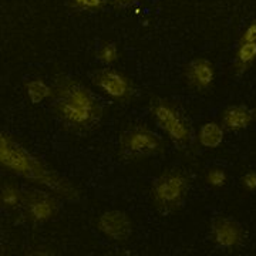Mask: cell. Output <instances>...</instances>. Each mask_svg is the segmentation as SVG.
Here are the masks:
<instances>
[{
  "mask_svg": "<svg viewBox=\"0 0 256 256\" xmlns=\"http://www.w3.org/2000/svg\"><path fill=\"white\" fill-rule=\"evenodd\" d=\"M24 90L28 92V100L32 101L33 104H38V102H42V101H44L46 98L53 96V88L50 86H47L46 82L40 80V78L26 82Z\"/></svg>",
  "mask_w": 256,
  "mask_h": 256,
  "instance_id": "5bb4252c",
  "label": "cell"
},
{
  "mask_svg": "<svg viewBox=\"0 0 256 256\" xmlns=\"http://www.w3.org/2000/svg\"><path fill=\"white\" fill-rule=\"evenodd\" d=\"M68 4L80 12H98L106 6V0H68Z\"/></svg>",
  "mask_w": 256,
  "mask_h": 256,
  "instance_id": "e0dca14e",
  "label": "cell"
},
{
  "mask_svg": "<svg viewBox=\"0 0 256 256\" xmlns=\"http://www.w3.org/2000/svg\"><path fill=\"white\" fill-rule=\"evenodd\" d=\"M120 156L128 161H138L148 156H154L164 151L162 138L150 128L136 126L126 130L118 141Z\"/></svg>",
  "mask_w": 256,
  "mask_h": 256,
  "instance_id": "5b68a950",
  "label": "cell"
},
{
  "mask_svg": "<svg viewBox=\"0 0 256 256\" xmlns=\"http://www.w3.org/2000/svg\"><path fill=\"white\" fill-rule=\"evenodd\" d=\"M53 111L60 122L77 132L90 131L100 124L102 106L86 86L67 76H57L53 86Z\"/></svg>",
  "mask_w": 256,
  "mask_h": 256,
  "instance_id": "6da1fadb",
  "label": "cell"
},
{
  "mask_svg": "<svg viewBox=\"0 0 256 256\" xmlns=\"http://www.w3.org/2000/svg\"><path fill=\"white\" fill-rule=\"evenodd\" d=\"M242 185L246 188L248 191H256V171H249L242 176Z\"/></svg>",
  "mask_w": 256,
  "mask_h": 256,
  "instance_id": "ffe728a7",
  "label": "cell"
},
{
  "mask_svg": "<svg viewBox=\"0 0 256 256\" xmlns=\"http://www.w3.org/2000/svg\"><path fill=\"white\" fill-rule=\"evenodd\" d=\"M184 76L192 88L200 92L208 90L215 80V66L208 58L198 57L185 66Z\"/></svg>",
  "mask_w": 256,
  "mask_h": 256,
  "instance_id": "30bf717a",
  "label": "cell"
},
{
  "mask_svg": "<svg viewBox=\"0 0 256 256\" xmlns=\"http://www.w3.org/2000/svg\"><path fill=\"white\" fill-rule=\"evenodd\" d=\"M188 190V176L180 170H168L152 182L151 200L158 212L168 215L182 206Z\"/></svg>",
  "mask_w": 256,
  "mask_h": 256,
  "instance_id": "3957f363",
  "label": "cell"
},
{
  "mask_svg": "<svg viewBox=\"0 0 256 256\" xmlns=\"http://www.w3.org/2000/svg\"><path fill=\"white\" fill-rule=\"evenodd\" d=\"M111 4H114L116 8H130L132 6L137 0H108Z\"/></svg>",
  "mask_w": 256,
  "mask_h": 256,
  "instance_id": "44dd1931",
  "label": "cell"
},
{
  "mask_svg": "<svg viewBox=\"0 0 256 256\" xmlns=\"http://www.w3.org/2000/svg\"><path fill=\"white\" fill-rule=\"evenodd\" d=\"M256 62V42L254 43H244L239 44L235 53L234 62V72L236 76H240Z\"/></svg>",
  "mask_w": 256,
  "mask_h": 256,
  "instance_id": "7c38bea8",
  "label": "cell"
},
{
  "mask_svg": "<svg viewBox=\"0 0 256 256\" xmlns=\"http://www.w3.org/2000/svg\"><path fill=\"white\" fill-rule=\"evenodd\" d=\"M97 228L112 240L124 242L132 234V222L122 210H107L97 220Z\"/></svg>",
  "mask_w": 256,
  "mask_h": 256,
  "instance_id": "9c48e42d",
  "label": "cell"
},
{
  "mask_svg": "<svg viewBox=\"0 0 256 256\" xmlns=\"http://www.w3.org/2000/svg\"><path fill=\"white\" fill-rule=\"evenodd\" d=\"M97 60L100 63L110 66L118 60V48L116 43H104L100 48L97 50Z\"/></svg>",
  "mask_w": 256,
  "mask_h": 256,
  "instance_id": "2e32d148",
  "label": "cell"
},
{
  "mask_svg": "<svg viewBox=\"0 0 256 256\" xmlns=\"http://www.w3.org/2000/svg\"><path fill=\"white\" fill-rule=\"evenodd\" d=\"M254 117H255V120H256V110H255V112H254Z\"/></svg>",
  "mask_w": 256,
  "mask_h": 256,
  "instance_id": "7402d4cb",
  "label": "cell"
},
{
  "mask_svg": "<svg viewBox=\"0 0 256 256\" xmlns=\"http://www.w3.org/2000/svg\"><path fill=\"white\" fill-rule=\"evenodd\" d=\"M254 112L245 106H232L222 112V126L228 131H240L250 126Z\"/></svg>",
  "mask_w": 256,
  "mask_h": 256,
  "instance_id": "8fae6325",
  "label": "cell"
},
{
  "mask_svg": "<svg viewBox=\"0 0 256 256\" xmlns=\"http://www.w3.org/2000/svg\"><path fill=\"white\" fill-rule=\"evenodd\" d=\"M226 180H228V175L222 168H212L206 174V182L215 188H222L226 184Z\"/></svg>",
  "mask_w": 256,
  "mask_h": 256,
  "instance_id": "ac0fdd59",
  "label": "cell"
},
{
  "mask_svg": "<svg viewBox=\"0 0 256 256\" xmlns=\"http://www.w3.org/2000/svg\"><path fill=\"white\" fill-rule=\"evenodd\" d=\"M92 82L106 96L120 102H126L134 96L132 82L126 74L114 68H101L92 76Z\"/></svg>",
  "mask_w": 256,
  "mask_h": 256,
  "instance_id": "52a82bcc",
  "label": "cell"
},
{
  "mask_svg": "<svg viewBox=\"0 0 256 256\" xmlns=\"http://www.w3.org/2000/svg\"><path fill=\"white\" fill-rule=\"evenodd\" d=\"M254 42H256V18L244 30V33L239 37L238 43L244 44V43H254Z\"/></svg>",
  "mask_w": 256,
  "mask_h": 256,
  "instance_id": "d6986e66",
  "label": "cell"
},
{
  "mask_svg": "<svg viewBox=\"0 0 256 256\" xmlns=\"http://www.w3.org/2000/svg\"><path fill=\"white\" fill-rule=\"evenodd\" d=\"M210 235L214 242L222 249H236L245 238L242 225L225 216H218L212 220Z\"/></svg>",
  "mask_w": 256,
  "mask_h": 256,
  "instance_id": "ba28073f",
  "label": "cell"
},
{
  "mask_svg": "<svg viewBox=\"0 0 256 256\" xmlns=\"http://www.w3.org/2000/svg\"><path fill=\"white\" fill-rule=\"evenodd\" d=\"M22 210L30 224H44L57 216L60 205L56 196L38 190H28L23 192Z\"/></svg>",
  "mask_w": 256,
  "mask_h": 256,
  "instance_id": "8992f818",
  "label": "cell"
},
{
  "mask_svg": "<svg viewBox=\"0 0 256 256\" xmlns=\"http://www.w3.org/2000/svg\"><path fill=\"white\" fill-rule=\"evenodd\" d=\"M23 192L18 190L14 184H4L0 192V202L4 210H13L22 206Z\"/></svg>",
  "mask_w": 256,
  "mask_h": 256,
  "instance_id": "9a60e30c",
  "label": "cell"
},
{
  "mask_svg": "<svg viewBox=\"0 0 256 256\" xmlns=\"http://www.w3.org/2000/svg\"><path fill=\"white\" fill-rule=\"evenodd\" d=\"M224 128L216 122H205L200 130V144L205 148H216L222 144L224 141Z\"/></svg>",
  "mask_w": 256,
  "mask_h": 256,
  "instance_id": "4fadbf2b",
  "label": "cell"
},
{
  "mask_svg": "<svg viewBox=\"0 0 256 256\" xmlns=\"http://www.w3.org/2000/svg\"><path fill=\"white\" fill-rule=\"evenodd\" d=\"M0 162L18 176L48 188L50 191L67 201H78V190L70 181L60 176L43 161L30 154L24 146L2 132L0 137Z\"/></svg>",
  "mask_w": 256,
  "mask_h": 256,
  "instance_id": "7a4b0ae2",
  "label": "cell"
},
{
  "mask_svg": "<svg viewBox=\"0 0 256 256\" xmlns=\"http://www.w3.org/2000/svg\"><path fill=\"white\" fill-rule=\"evenodd\" d=\"M150 111L158 127L164 131L175 146L184 148L191 141V127L184 114L171 101L154 97L150 102Z\"/></svg>",
  "mask_w": 256,
  "mask_h": 256,
  "instance_id": "277c9868",
  "label": "cell"
}]
</instances>
